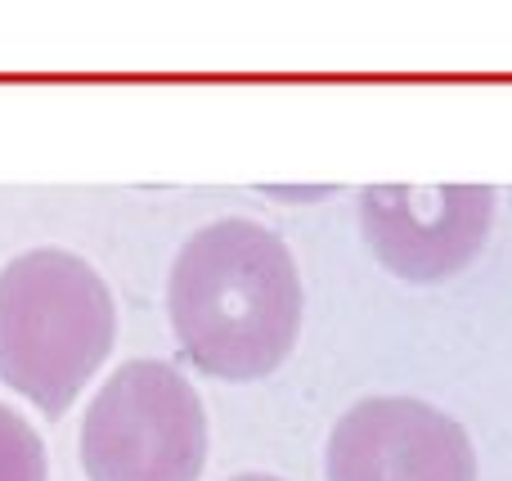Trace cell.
<instances>
[{"mask_svg": "<svg viewBox=\"0 0 512 481\" xmlns=\"http://www.w3.org/2000/svg\"><path fill=\"white\" fill-rule=\"evenodd\" d=\"M301 306L288 243L248 216L203 225L167 279V315L185 360L225 383L265 378L292 356Z\"/></svg>", "mask_w": 512, "mask_h": 481, "instance_id": "cell-1", "label": "cell"}, {"mask_svg": "<svg viewBox=\"0 0 512 481\" xmlns=\"http://www.w3.org/2000/svg\"><path fill=\"white\" fill-rule=\"evenodd\" d=\"M113 293L90 261L32 248L0 270V378L59 419L113 351Z\"/></svg>", "mask_w": 512, "mask_h": 481, "instance_id": "cell-2", "label": "cell"}, {"mask_svg": "<svg viewBox=\"0 0 512 481\" xmlns=\"http://www.w3.org/2000/svg\"><path fill=\"white\" fill-rule=\"evenodd\" d=\"M81 464L90 481H198L203 396L167 360H126L81 419Z\"/></svg>", "mask_w": 512, "mask_h": 481, "instance_id": "cell-3", "label": "cell"}, {"mask_svg": "<svg viewBox=\"0 0 512 481\" xmlns=\"http://www.w3.org/2000/svg\"><path fill=\"white\" fill-rule=\"evenodd\" d=\"M490 221V185H369L360 194V225L373 257L409 284L459 275L486 248Z\"/></svg>", "mask_w": 512, "mask_h": 481, "instance_id": "cell-4", "label": "cell"}, {"mask_svg": "<svg viewBox=\"0 0 512 481\" xmlns=\"http://www.w3.org/2000/svg\"><path fill=\"white\" fill-rule=\"evenodd\" d=\"M328 481H477L459 419L418 396H364L328 432Z\"/></svg>", "mask_w": 512, "mask_h": 481, "instance_id": "cell-5", "label": "cell"}, {"mask_svg": "<svg viewBox=\"0 0 512 481\" xmlns=\"http://www.w3.org/2000/svg\"><path fill=\"white\" fill-rule=\"evenodd\" d=\"M0 481H50L41 437L9 405H0Z\"/></svg>", "mask_w": 512, "mask_h": 481, "instance_id": "cell-6", "label": "cell"}, {"mask_svg": "<svg viewBox=\"0 0 512 481\" xmlns=\"http://www.w3.org/2000/svg\"><path fill=\"white\" fill-rule=\"evenodd\" d=\"M230 481H283V477H270V473H243V477H230Z\"/></svg>", "mask_w": 512, "mask_h": 481, "instance_id": "cell-7", "label": "cell"}]
</instances>
